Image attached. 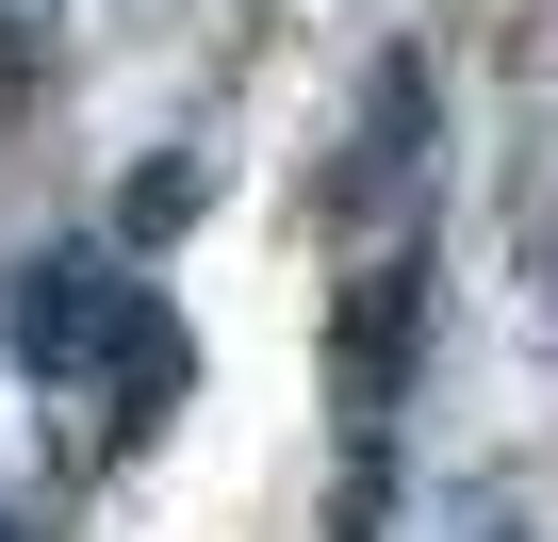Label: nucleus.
<instances>
[{"label":"nucleus","instance_id":"f257e3e1","mask_svg":"<svg viewBox=\"0 0 558 542\" xmlns=\"http://www.w3.org/2000/svg\"><path fill=\"white\" fill-rule=\"evenodd\" d=\"M99 346H148V297L116 280V263H17V362H50V378H83Z\"/></svg>","mask_w":558,"mask_h":542}]
</instances>
